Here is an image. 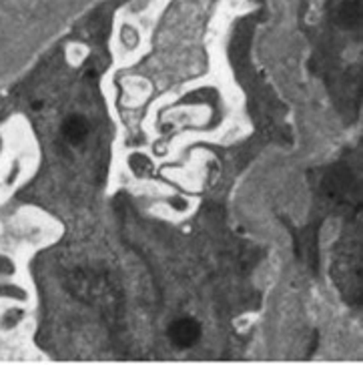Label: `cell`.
Wrapping results in <instances>:
<instances>
[{"instance_id":"obj_1","label":"cell","mask_w":363,"mask_h":365,"mask_svg":"<svg viewBox=\"0 0 363 365\" xmlns=\"http://www.w3.org/2000/svg\"><path fill=\"white\" fill-rule=\"evenodd\" d=\"M169 337L177 347H193V345L199 341L201 337V325L191 319V317H181V319H175L169 327Z\"/></svg>"},{"instance_id":"obj_2","label":"cell","mask_w":363,"mask_h":365,"mask_svg":"<svg viewBox=\"0 0 363 365\" xmlns=\"http://www.w3.org/2000/svg\"><path fill=\"white\" fill-rule=\"evenodd\" d=\"M63 133L64 137L71 140V143H81V140H85L86 135H88V125H86L85 118L71 117L64 120Z\"/></svg>"},{"instance_id":"obj_3","label":"cell","mask_w":363,"mask_h":365,"mask_svg":"<svg viewBox=\"0 0 363 365\" xmlns=\"http://www.w3.org/2000/svg\"><path fill=\"white\" fill-rule=\"evenodd\" d=\"M359 19H362V11H359V2H347L339 9V16L337 21L342 24L343 29H353L359 24Z\"/></svg>"},{"instance_id":"obj_4","label":"cell","mask_w":363,"mask_h":365,"mask_svg":"<svg viewBox=\"0 0 363 365\" xmlns=\"http://www.w3.org/2000/svg\"><path fill=\"white\" fill-rule=\"evenodd\" d=\"M128 163H131V169H133V173H137V175H140V177H145V175H149V173L153 171V165H150V161L145 157V155H133Z\"/></svg>"},{"instance_id":"obj_5","label":"cell","mask_w":363,"mask_h":365,"mask_svg":"<svg viewBox=\"0 0 363 365\" xmlns=\"http://www.w3.org/2000/svg\"><path fill=\"white\" fill-rule=\"evenodd\" d=\"M171 205H173V207H175V209H179V211H181V209H185V207H187V203H185L183 199H173Z\"/></svg>"}]
</instances>
